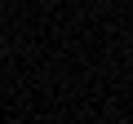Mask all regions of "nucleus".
<instances>
[]
</instances>
